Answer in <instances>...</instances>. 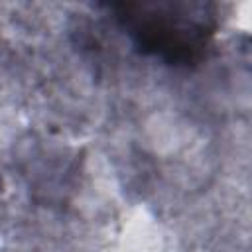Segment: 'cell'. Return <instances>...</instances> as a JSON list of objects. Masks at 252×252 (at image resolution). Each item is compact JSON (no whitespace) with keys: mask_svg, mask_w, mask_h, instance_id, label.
Segmentation results:
<instances>
[{"mask_svg":"<svg viewBox=\"0 0 252 252\" xmlns=\"http://www.w3.org/2000/svg\"><path fill=\"white\" fill-rule=\"evenodd\" d=\"M134 45L169 65L201 61L217 28L213 4L118 2L108 6Z\"/></svg>","mask_w":252,"mask_h":252,"instance_id":"6da1fadb","label":"cell"}]
</instances>
